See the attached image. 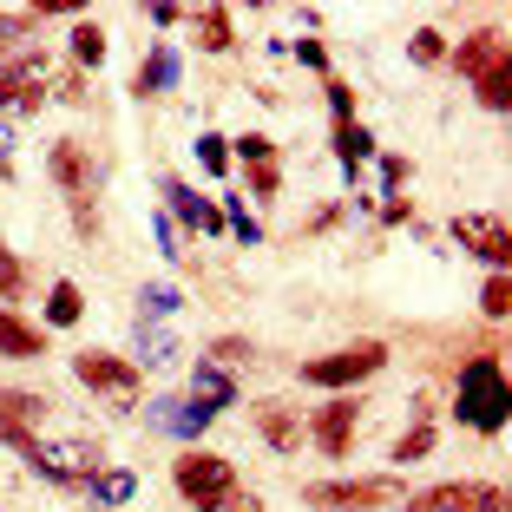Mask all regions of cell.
<instances>
[{"label": "cell", "mask_w": 512, "mask_h": 512, "mask_svg": "<svg viewBox=\"0 0 512 512\" xmlns=\"http://www.w3.org/2000/svg\"><path fill=\"white\" fill-rule=\"evenodd\" d=\"M224 512H263V499H230Z\"/></svg>", "instance_id": "bcb514c9"}, {"label": "cell", "mask_w": 512, "mask_h": 512, "mask_svg": "<svg viewBox=\"0 0 512 512\" xmlns=\"http://www.w3.org/2000/svg\"><path fill=\"white\" fill-rule=\"evenodd\" d=\"M79 316H86V289H79V283H53V296H46V322H53V329H73Z\"/></svg>", "instance_id": "cb8c5ba5"}, {"label": "cell", "mask_w": 512, "mask_h": 512, "mask_svg": "<svg viewBox=\"0 0 512 512\" xmlns=\"http://www.w3.org/2000/svg\"><path fill=\"white\" fill-rule=\"evenodd\" d=\"M322 92H329L335 125H355V86H348V79H335V73H322Z\"/></svg>", "instance_id": "83f0119b"}, {"label": "cell", "mask_w": 512, "mask_h": 512, "mask_svg": "<svg viewBox=\"0 0 512 512\" xmlns=\"http://www.w3.org/2000/svg\"><path fill=\"white\" fill-rule=\"evenodd\" d=\"M158 191H165V204H171V211H178L184 224L197 230V237H224V211H217V204H204V197H197L184 178H165Z\"/></svg>", "instance_id": "4fadbf2b"}, {"label": "cell", "mask_w": 512, "mask_h": 512, "mask_svg": "<svg viewBox=\"0 0 512 512\" xmlns=\"http://www.w3.org/2000/svg\"><path fill=\"white\" fill-rule=\"evenodd\" d=\"M99 60H106V33L92 27V20H79V27H73V66H79V73H92Z\"/></svg>", "instance_id": "484cf974"}, {"label": "cell", "mask_w": 512, "mask_h": 512, "mask_svg": "<svg viewBox=\"0 0 512 512\" xmlns=\"http://www.w3.org/2000/svg\"><path fill=\"white\" fill-rule=\"evenodd\" d=\"M46 421V394H20V388H0V447H14V453H27L33 440V427Z\"/></svg>", "instance_id": "52a82bcc"}, {"label": "cell", "mask_w": 512, "mask_h": 512, "mask_svg": "<svg viewBox=\"0 0 512 512\" xmlns=\"http://www.w3.org/2000/svg\"><path fill=\"white\" fill-rule=\"evenodd\" d=\"M191 401L204 407V414H224V407H237L243 394H237V375L230 368H217V362H197L191 368Z\"/></svg>", "instance_id": "9a60e30c"}, {"label": "cell", "mask_w": 512, "mask_h": 512, "mask_svg": "<svg viewBox=\"0 0 512 512\" xmlns=\"http://www.w3.org/2000/svg\"><path fill=\"white\" fill-rule=\"evenodd\" d=\"M243 184H250L256 197H276V191H283V165H276V158H270V165H250V171H243Z\"/></svg>", "instance_id": "836d02e7"}, {"label": "cell", "mask_w": 512, "mask_h": 512, "mask_svg": "<svg viewBox=\"0 0 512 512\" xmlns=\"http://www.w3.org/2000/svg\"><path fill=\"white\" fill-rule=\"evenodd\" d=\"M296 60L309 66V73H329V53H322V40H296Z\"/></svg>", "instance_id": "ab89813d"}, {"label": "cell", "mask_w": 512, "mask_h": 512, "mask_svg": "<svg viewBox=\"0 0 512 512\" xmlns=\"http://www.w3.org/2000/svg\"><path fill=\"white\" fill-rule=\"evenodd\" d=\"M506 86H512V73H493V79H480L473 92H480V106H486V112H506V106H512V92H506Z\"/></svg>", "instance_id": "e575fe53"}, {"label": "cell", "mask_w": 512, "mask_h": 512, "mask_svg": "<svg viewBox=\"0 0 512 512\" xmlns=\"http://www.w3.org/2000/svg\"><path fill=\"white\" fill-rule=\"evenodd\" d=\"M27 33H33V14H0V53L27 46Z\"/></svg>", "instance_id": "8d00e7d4"}, {"label": "cell", "mask_w": 512, "mask_h": 512, "mask_svg": "<svg viewBox=\"0 0 512 512\" xmlns=\"http://www.w3.org/2000/svg\"><path fill=\"white\" fill-rule=\"evenodd\" d=\"M453 66L480 86V79H493V73H506V33L499 27H480V33H467V40L453 46Z\"/></svg>", "instance_id": "8fae6325"}, {"label": "cell", "mask_w": 512, "mask_h": 512, "mask_svg": "<svg viewBox=\"0 0 512 512\" xmlns=\"http://www.w3.org/2000/svg\"><path fill=\"white\" fill-rule=\"evenodd\" d=\"M33 289V270H27V256H14L7 243H0V296L7 302H20Z\"/></svg>", "instance_id": "d4e9b609"}, {"label": "cell", "mask_w": 512, "mask_h": 512, "mask_svg": "<svg viewBox=\"0 0 512 512\" xmlns=\"http://www.w3.org/2000/svg\"><path fill=\"white\" fill-rule=\"evenodd\" d=\"M453 237L467 243L473 256H486V263H493V270H506V256H512V230H506V217L467 211V217H453Z\"/></svg>", "instance_id": "30bf717a"}, {"label": "cell", "mask_w": 512, "mask_h": 512, "mask_svg": "<svg viewBox=\"0 0 512 512\" xmlns=\"http://www.w3.org/2000/svg\"><path fill=\"white\" fill-rule=\"evenodd\" d=\"M230 151H237L243 165H270V158H276V138H263V132H243V138H230Z\"/></svg>", "instance_id": "1f68e13d"}, {"label": "cell", "mask_w": 512, "mask_h": 512, "mask_svg": "<svg viewBox=\"0 0 512 512\" xmlns=\"http://www.w3.org/2000/svg\"><path fill=\"white\" fill-rule=\"evenodd\" d=\"M0 106L20 112V119L46 106V60H40V53H27V60H14V66H0Z\"/></svg>", "instance_id": "ba28073f"}, {"label": "cell", "mask_w": 512, "mask_h": 512, "mask_svg": "<svg viewBox=\"0 0 512 512\" xmlns=\"http://www.w3.org/2000/svg\"><path fill=\"white\" fill-rule=\"evenodd\" d=\"M473 486H480V480H440V486H421V493L407 499V512H467Z\"/></svg>", "instance_id": "d6986e66"}, {"label": "cell", "mask_w": 512, "mask_h": 512, "mask_svg": "<svg viewBox=\"0 0 512 512\" xmlns=\"http://www.w3.org/2000/svg\"><path fill=\"white\" fill-rule=\"evenodd\" d=\"M73 375H79V388H92L99 401L119 407V414H132V407L145 401V394H138V368L125 362V355H112V348H79Z\"/></svg>", "instance_id": "5b68a950"}, {"label": "cell", "mask_w": 512, "mask_h": 512, "mask_svg": "<svg viewBox=\"0 0 512 512\" xmlns=\"http://www.w3.org/2000/svg\"><path fill=\"white\" fill-rule=\"evenodd\" d=\"M381 368H388V342H348V348H329V355H309L302 381L309 388H355V381H375Z\"/></svg>", "instance_id": "277c9868"}, {"label": "cell", "mask_w": 512, "mask_h": 512, "mask_svg": "<svg viewBox=\"0 0 512 512\" xmlns=\"http://www.w3.org/2000/svg\"><path fill=\"white\" fill-rule=\"evenodd\" d=\"M407 60H414V66H440V60H447L440 27H421V33H414V40H407Z\"/></svg>", "instance_id": "4316f807"}, {"label": "cell", "mask_w": 512, "mask_h": 512, "mask_svg": "<svg viewBox=\"0 0 512 512\" xmlns=\"http://www.w3.org/2000/svg\"><path fill=\"white\" fill-rule=\"evenodd\" d=\"M506 362L499 355H473L467 368H460V381H453V414H460V427H473V434H499L506 427Z\"/></svg>", "instance_id": "6da1fadb"}, {"label": "cell", "mask_w": 512, "mask_h": 512, "mask_svg": "<svg viewBox=\"0 0 512 512\" xmlns=\"http://www.w3.org/2000/svg\"><path fill=\"white\" fill-rule=\"evenodd\" d=\"M197 165L211 171V178H230V145L217 132H204V138H197Z\"/></svg>", "instance_id": "f546056e"}, {"label": "cell", "mask_w": 512, "mask_h": 512, "mask_svg": "<svg viewBox=\"0 0 512 512\" xmlns=\"http://www.w3.org/2000/svg\"><path fill=\"white\" fill-rule=\"evenodd\" d=\"M46 171H53V184L66 191V204H73V230L79 237H99V165H92V151L79 145V138H60V145L46 151Z\"/></svg>", "instance_id": "7a4b0ae2"}, {"label": "cell", "mask_w": 512, "mask_h": 512, "mask_svg": "<svg viewBox=\"0 0 512 512\" xmlns=\"http://www.w3.org/2000/svg\"><path fill=\"white\" fill-rule=\"evenodd\" d=\"M342 204H322V211H309V224H302V230H309V237H316V230H335V224H342Z\"/></svg>", "instance_id": "60d3db41"}, {"label": "cell", "mask_w": 512, "mask_h": 512, "mask_svg": "<svg viewBox=\"0 0 512 512\" xmlns=\"http://www.w3.org/2000/svg\"><path fill=\"white\" fill-rule=\"evenodd\" d=\"M79 493H86L92 506H132V499H138V473L132 467H99Z\"/></svg>", "instance_id": "e0dca14e"}, {"label": "cell", "mask_w": 512, "mask_h": 512, "mask_svg": "<svg viewBox=\"0 0 512 512\" xmlns=\"http://www.w3.org/2000/svg\"><path fill=\"white\" fill-rule=\"evenodd\" d=\"M480 309L493 322H506V309H512V283H506V270H493L486 276V289H480Z\"/></svg>", "instance_id": "f1b7e54d"}, {"label": "cell", "mask_w": 512, "mask_h": 512, "mask_svg": "<svg viewBox=\"0 0 512 512\" xmlns=\"http://www.w3.org/2000/svg\"><path fill=\"white\" fill-rule=\"evenodd\" d=\"M250 355H256V348L243 342V335H217V342H211V355H204V362H217V368H243V362H250Z\"/></svg>", "instance_id": "4dcf8cb0"}, {"label": "cell", "mask_w": 512, "mask_h": 512, "mask_svg": "<svg viewBox=\"0 0 512 512\" xmlns=\"http://www.w3.org/2000/svg\"><path fill=\"white\" fill-rule=\"evenodd\" d=\"M33 355H46V329L0 302V362H33Z\"/></svg>", "instance_id": "5bb4252c"}, {"label": "cell", "mask_w": 512, "mask_h": 512, "mask_svg": "<svg viewBox=\"0 0 512 512\" xmlns=\"http://www.w3.org/2000/svg\"><path fill=\"white\" fill-rule=\"evenodd\" d=\"M407 217H414V204H407V197H401V191H394V197H388V204H381V224H407Z\"/></svg>", "instance_id": "b9f144b4"}, {"label": "cell", "mask_w": 512, "mask_h": 512, "mask_svg": "<svg viewBox=\"0 0 512 512\" xmlns=\"http://www.w3.org/2000/svg\"><path fill=\"white\" fill-rule=\"evenodd\" d=\"M7 158H14V132H7V125H0V178H7V171H14V165H7Z\"/></svg>", "instance_id": "f6af8a7d"}, {"label": "cell", "mask_w": 512, "mask_h": 512, "mask_svg": "<svg viewBox=\"0 0 512 512\" xmlns=\"http://www.w3.org/2000/svg\"><path fill=\"white\" fill-rule=\"evenodd\" d=\"M302 499L316 512H381V506H401L407 493L394 473H375V480H316Z\"/></svg>", "instance_id": "8992f818"}, {"label": "cell", "mask_w": 512, "mask_h": 512, "mask_svg": "<svg viewBox=\"0 0 512 512\" xmlns=\"http://www.w3.org/2000/svg\"><path fill=\"white\" fill-rule=\"evenodd\" d=\"M178 79H184L178 46H151V60L138 66V79H132V99H158V92H171Z\"/></svg>", "instance_id": "2e32d148"}, {"label": "cell", "mask_w": 512, "mask_h": 512, "mask_svg": "<svg viewBox=\"0 0 512 512\" xmlns=\"http://www.w3.org/2000/svg\"><path fill=\"white\" fill-rule=\"evenodd\" d=\"M151 237H158V250H165V256H178V237H171V217H158V224H151Z\"/></svg>", "instance_id": "ee69618b"}, {"label": "cell", "mask_w": 512, "mask_h": 512, "mask_svg": "<svg viewBox=\"0 0 512 512\" xmlns=\"http://www.w3.org/2000/svg\"><path fill=\"white\" fill-rule=\"evenodd\" d=\"M132 342H138V362L132 368H171V362H178V335H171L165 322H145V316H138Z\"/></svg>", "instance_id": "ac0fdd59"}, {"label": "cell", "mask_w": 512, "mask_h": 512, "mask_svg": "<svg viewBox=\"0 0 512 512\" xmlns=\"http://www.w3.org/2000/svg\"><path fill=\"white\" fill-rule=\"evenodd\" d=\"M256 434L270 440L276 453H296L302 447V414H289V407H256Z\"/></svg>", "instance_id": "ffe728a7"}, {"label": "cell", "mask_w": 512, "mask_h": 512, "mask_svg": "<svg viewBox=\"0 0 512 512\" xmlns=\"http://www.w3.org/2000/svg\"><path fill=\"white\" fill-rule=\"evenodd\" d=\"M224 230H237V243H263V230H256V217L243 211L237 197H230V204H224Z\"/></svg>", "instance_id": "d590c367"}, {"label": "cell", "mask_w": 512, "mask_h": 512, "mask_svg": "<svg viewBox=\"0 0 512 512\" xmlns=\"http://www.w3.org/2000/svg\"><path fill=\"white\" fill-rule=\"evenodd\" d=\"M407 178H414V165H407V158H388V151H381V184H388V191H401Z\"/></svg>", "instance_id": "f35d334b"}, {"label": "cell", "mask_w": 512, "mask_h": 512, "mask_svg": "<svg viewBox=\"0 0 512 512\" xmlns=\"http://www.w3.org/2000/svg\"><path fill=\"white\" fill-rule=\"evenodd\" d=\"M467 512H506V486L480 480V486H473V499H467Z\"/></svg>", "instance_id": "74e56055"}, {"label": "cell", "mask_w": 512, "mask_h": 512, "mask_svg": "<svg viewBox=\"0 0 512 512\" xmlns=\"http://www.w3.org/2000/svg\"><path fill=\"white\" fill-rule=\"evenodd\" d=\"M178 302H184V296H178V283H151V289H145V322L171 316V309H178Z\"/></svg>", "instance_id": "d6a6232c"}, {"label": "cell", "mask_w": 512, "mask_h": 512, "mask_svg": "<svg viewBox=\"0 0 512 512\" xmlns=\"http://www.w3.org/2000/svg\"><path fill=\"white\" fill-rule=\"evenodd\" d=\"M191 27H197V46H204V53H224V46H237V20H230V7H197Z\"/></svg>", "instance_id": "44dd1931"}, {"label": "cell", "mask_w": 512, "mask_h": 512, "mask_svg": "<svg viewBox=\"0 0 512 512\" xmlns=\"http://www.w3.org/2000/svg\"><path fill=\"white\" fill-rule=\"evenodd\" d=\"M145 421L158 427V434H178V440H197V434H204V427L217 421V414H204V407H197L191 394H184V401H178V394H158V401L145 407Z\"/></svg>", "instance_id": "7c38bea8"}, {"label": "cell", "mask_w": 512, "mask_h": 512, "mask_svg": "<svg viewBox=\"0 0 512 512\" xmlns=\"http://www.w3.org/2000/svg\"><path fill=\"white\" fill-rule=\"evenodd\" d=\"M355 427H362V401H322L316 421H309V440H316L329 460H342L355 447Z\"/></svg>", "instance_id": "9c48e42d"}, {"label": "cell", "mask_w": 512, "mask_h": 512, "mask_svg": "<svg viewBox=\"0 0 512 512\" xmlns=\"http://www.w3.org/2000/svg\"><path fill=\"white\" fill-rule=\"evenodd\" d=\"M434 447H440V427H434V421H414V427H407V434L388 447V460H394V467H414V460H427Z\"/></svg>", "instance_id": "7402d4cb"}, {"label": "cell", "mask_w": 512, "mask_h": 512, "mask_svg": "<svg viewBox=\"0 0 512 512\" xmlns=\"http://www.w3.org/2000/svg\"><path fill=\"white\" fill-rule=\"evenodd\" d=\"M171 480H178L184 506H197V512H224L230 499H237V467H230L224 453H204V447L178 453V467H171Z\"/></svg>", "instance_id": "3957f363"}, {"label": "cell", "mask_w": 512, "mask_h": 512, "mask_svg": "<svg viewBox=\"0 0 512 512\" xmlns=\"http://www.w3.org/2000/svg\"><path fill=\"white\" fill-rule=\"evenodd\" d=\"M335 158H342L348 178H355V171L375 158V132H368V125H335Z\"/></svg>", "instance_id": "603a6c76"}, {"label": "cell", "mask_w": 512, "mask_h": 512, "mask_svg": "<svg viewBox=\"0 0 512 512\" xmlns=\"http://www.w3.org/2000/svg\"><path fill=\"white\" fill-rule=\"evenodd\" d=\"M60 99H73V106H79V99H86V73H79V66H73V73L60 79Z\"/></svg>", "instance_id": "7bdbcfd3"}]
</instances>
